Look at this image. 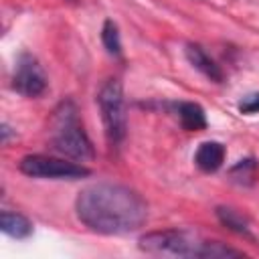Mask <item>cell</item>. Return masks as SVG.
<instances>
[{
    "instance_id": "obj_1",
    "label": "cell",
    "mask_w": 259,
    "mask_h": 259,
    "mask_svg": "<svg viewBox=\"0 0 259 259\" xmlns=\"http://www.w3.org/2000/svg\"><path fill=\"white\" fill-rule=\"evenodd\" d=\"M77 219L101 235H123L140 229L148 219L146 200L130 186L97 182L75 198Z\"/></svg>"
},
{
    "instance_id": "obj_2",
    "label": "cell",
    "mask_w": 259,
    "mask_h": 259,
    "mask_svg": "<svg viewBox=\"0 0 259 259\" xmlns=\"http://www.w3.org/2000/svg\"><path fill=\"white\" fill-rule=\"evenodd\" d=\"M53 146L57 152L71 160H91L95 156L91 140L87 138L79 115L77 107L73 101H63L59 107L53 111Z\"/></svg>"
},
{
    "instance_id": "obj_3",
    "label": "cell",
    "mask_w": 259,
    "mask_h": 259,
    "mask_svg": "<svg viewBox=\"0 0 259 259\" xmlns=\"http://www.w3.org/2000/svg\"><path fill=\"white\" fill-rule=\"evenodd\" d=\"M97 103L101 109V119L105 125V134L109 142L119 144L127 134V113H125V99L123 87L117 79H107L97 95Z\"/></svg>"
},
{
    "instance_id": "obj_4",
    "label": "cell",
    "mask_w": 259,
    "mask_h": 259,
    "mask_svg": "<svg viewBox=\"0 0 259 259\" xmlns=\"http://www.w3.org/2000/svg\"><path fill=\"white\" fill-rule=\"evenodd\" d=\"M206 241H200L184 231H152L140 237V249L154 255L200 257Z\"/></svg>"
},
{
    "instance_id": "obj_5",
    "label": "cell",
    "mask_w": 259,
    "mask_h": 259,
    "mask_svg": "<svg viewBox=\"0 0 259 259\" xmlns=\"http://www.w3.org/2000/svg\"><path fill=\"white\" fill-rule=\"evenodd\" d=\"M18 170L26 176L32 178H53V180H77V178H85L89 176V168L77 164V162H69V160H61V158H53V156H42V154H28L18 162Z\"/></svg>"
},
{
    "instance_id": "obj_6",
    "label": "cell",
    "mask_w": 259,
    "mask_h": 259,
    "mask_svg": "<svg viewBox=\"0 0 259 259\" xmlns=\"http://www.w3.org/2000/svg\"><path fill=\"white\" fill-rule=\"evenodd\" d=\"M12 89L24 97H38L47 89V75L30 53H20L12 73Z\"/></svg>"
},
{
    "instance_id": "obj_7",
    "label": "cell",
    "mask_w": 259,
    "mask_h": 259,
    "mask_svg": "<svg viewBox=\"0 0 259 259\" xmlns=\"http://www.w3.org/2000/svg\"><path fill=\"white\" fill-rule=\"evenodd\" d=\"M184 53H186L188 63H190L194 69H198L204 77H208L210 81H217V83L223 81V71H221V67L206 55V51H204L200 45L188 42L186 49H184Z\"/></svg>"
},
{
    "instance_id": "obj_8",
    "label": "cell",
    "mask_w": 259,
    "mask_h": 259,
    "mask_svg": "<svg viewBox=\"0 0 259 259\" xmlns=\"http://www.w3.org/2000/svg\"><path fill=\"white\" fill-rule=\"evenodd\" d=\"M194 162L202 172H217L225 162V146L221 142H202L194 154Z\"/></svg>"
},
{
    "instance_id": "obj_9",
    "label": "cell",
    "mask_w": 259,
    "mask_h": 259,
    "mask_svg": "<svg viewBox=\"0 0 259 259\" xmlns=\"http://www.w3.org/2000/svg\"><path fill=\"white\" fill-rule=\"evenodd\" d=\"M0 229L2 233H6L8 237L14 239H26L32 233V223L20 214V212H10V210H2L0 214Z\"/></svg>"
},
{
    "instance_id": "obj_10",
    "label": "cell",
    "mask_w": 259,
    "mask_h": 259,
    "mask_svg": "<svg viewBox=\"0 0 259 259\" xmlns=\"http://www.w3.org/2000/svg\"><path fill=\"white\" fill-rule=\"evenodd\" d=\"M178 117L184 130L188 132H196V130H204L206 127V115L204 109L198 103L192 101H184L178 105Z\"/></svg>"
},
{
    "instance_id": "obj_11",
    "label": "cell",
    "mask_w": 259,
    "mask_h": 259,
    "mask_svg": "<svg viewBox=\"0 0 259 259\" xmlns=\"http://www.w3.org/2000/svg\"><path fill=\"white\" fill-rule=\"evenodd\" d=\"M214 212H217V219L227 229H231V231H235L239 235H249V221L241 212H237L235 208H231V206H217Z\"/></svg>"
},
{
    "instance_id": "obj_12",
    "label": "cell",
    "mask_w": 259,
    "mask_h": 259,
    "mask_svg": "<svg viewBox=\"0 0 259 259\" xmlns=\"http://www.w3.org/2000/svg\"><path fill=\"white\" fill-rule=\"evenodd\" d=\"M255 172H257V160L255 158H245V160H239L233 168H231V180L239 182V184H253V178H255Z\"/></svg>"
},
{
    "instance_id": "obj_13",
    "label": "cell",
    "mask_w": 259,
    "mask_h": 259,
    "mask_svg": "<svg viewBox=\"0 0 259 259\" xmlns=\"http://www.w3.org/2000/svg\"><path fill=\"white\" fill-rule=\"evenodd\" d=\"M101 42L105 47V51L109 55H119L121 53V40H119V30H117V24L113 20H105L103 22V28H101Z\"/></svg>"
},
{
    "instance_id": "obj_14",
    "label": "cell",
    "mask_w": 259,
    "mask_h": 259,
    "mask_svg": "<svg viewBox=\"0 0 259 259\" xmlns=\"http://www.w3.org/2000/svg\"><path fill=\"white\" fill-rule=\"evenodd\" d=\"M239 111L241 113H259V93H249L239 101Z\"/></svg>"
}]
</instances>
